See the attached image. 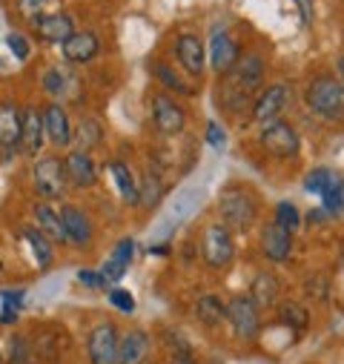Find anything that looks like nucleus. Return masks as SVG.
Returning a JSON list of instances; mask_svg holds the SVG:
<instances>
[{
	"label": "nucleus",
	"mask_w": 344,
	"mask_h": 364,
	"mask_svg": "<svg viewBox=\"0 0 344 364\" xmlns=\"http://www.w3.org/2000/svg\"><path fill=\"white\" fill-rule=\"evenodd\" d=\"M287 107H290V86L287 83H270V86H264L262 92H258L249 121L258 124V127H270V124L281 121Z\"/></svg>",
	"instance_id": "6e6552de"
},
{
	"label": "nucleus",
	"mask_w": 344,
	"mask_h": 364,
	"mask_svg": "<svg viewBox=\"0 0 344 364\" xmlns=\"http://www.w3.org/2000/svg\"><path fill=\"white\" fill-rule=\"evenodd\" d=\"M21 112L15 101H0V155L6 161L21 152Z\"/></svg>",
	"instance_id": "4468645a"
},
{
	"label": "nucleus",
	"mask_w": 344,
	"mask_h": 364,
	"mask_svg": "<svg viewBox=\"0 0 344 364\" xmlns=\"http://www.w3.org/2000/svg\"><path fill=\"white\" fill-rule=\"evenodd\" d=\"M169 364H198V361H195L193 347H184V350H172L169 353Z\"/></svg>",
	"instance_id": "37998d69"
},
{
	"label": "nucleus",
	"mask_w": 344,
	"mask_h": 364,
	"mask_svg": "<svg viewBox=\"0 0 344 364\" xmlns=\"http://www.w3.org/2000/svg\"><path fill=\"white\" fill-rule=\"evenodd\" d=\"M107 169H109V175H112V181H115V190L121 193V198H124L129 207H138V178H135L132 166H129L127 161L112 158V161L107 164Z\"/></svg>",
	"instance_id": "a878e982"
},
{
	"label": "nucleus",
	"mask_w": 344,
	"mask_h": 364,
	"mask_svg": "<svg viewBox=\"0 0 344 364\" xmlns=\"http://www.w3.org/2000/svg\"><path fill=\"white\" fill-rule=\"evenodd\" d=\"M176 58L187 75H201L207 66V46L195 32H184L176 38Z\"/></svg>",
	"instance_id": "6ab92c4d"
},
{
	"label": "nucleus",
	"mask_w": 344,
	"mask_h": 364,
	"mask_svg": "<svg viewBox=\"0 0 344 364\" xmlns=\"http://www.w3.org/2000/svg\"><path fill=\"white\" fill-rule=\"evenodd\" d=\"M296 4H299V9H301L304 23H313V6H310V0H296Z\"/></svg>",
	"instance_id": "49530a36"
},
{
	"label": "nucleus",
	"mask_w": 344,
	"mask_h": 364,
	"mask_svg": "<svg viewBox=\"0 0 344 364\" xmlns=\"http://www.w3.org/2000/svg\"><path fill=\"white\" fill-rule=\"evenodd\" d=\"M304 104L321 121H341L344 118V83L330 72H316L304 83Z\"/></svg>",
	"instance_id": "f257e3e1"
},
{
	"label": "nucleus",
	"mask_w": 344,
	"mask_h": 364,
	"mask_svg": "<svg viewBox=\"0 0 344 364\" xmlns=\"http://www.w3.org/2000/svg\"><path fill=\"white\" fill-rule=\"evenodd\" d=\"M18 6H21V15L29 23H35V21L46 18V15L60 12V0H18Z\"/></svg>",
	"instance_id": "c9c22d12"
},
{
	"label": "nucleus",
	"mask_w": 344,
	"mask_h": 364,
	"mask_svg": "<svg viewBox=\"0 0 344 364\" xmlns=\"http://www.w3.org/2000/svg\"><path fill=\"white\" fill-rule=\"evenodd\" d=\"M60 218H63V232H66V244L86 250L95 238V224L90 218V213L75 207V204H60Z\"/></svg>",
	"instance_id": "f8f14e48"
},
{
	"label": "nucleus",
	"mask_w": 344,
	"mask_h": 364,
	"mask_svg": "<svg viewBox=\"0 0 344 364\" xmlns=\"http://www.w3.org/2000/svg\"><path fill=\"white\" fill-rule=\"evenodd\" d=\"M43 132H46V141L55 149H66L75 141V129L69 124V112L58 101H49L43 107Z\"/></svg>",
	"instance_id": "2eb2a0df"
},
{
	"label": "nucleus",
	"mask_w": 344,
	"mask_h": 364,
	"mask_svg": "<svg viewBox=\"0 0 344 364\" xmlns=\"http://www.w3.org/2000/svg\"><path fill=\"white\" fill-rule=\"evenodd\" d=\"M149 112H152L155 129L161 135H166V138H176V135H181L187 129V109L176 95L155 92L149 98Z\"/></svg>",
	"instance_id": "423d86ee"
},
{
	"label": "nucleus",
	"mask_w": 344,
	"mask_h": 364,
	"mask_svg": "<svg viewBox=\"0 0 344 364\" xmlns=\"http://www.w3.org/2000/svg\"><path fill=\"white\" fill-rule=\"evenodd\" d=\"M121 330L112 321H98L86 333V361L90 364H115L118 361Z\"/></svg>",
	"instance_id": "1a4fd4ad"
},
{
	"label": "nucleus",
	"mask_w": 344,
	"mask_h": 364,
	"mask_svg": "<svg viewBox=\"0 0 344 364\" xmlns=\"http://www.w3.org/2000/svg\"><path fill=\"white\" fill-rule=\"evenodd\" d=\"M207 141H210V146H224V141H227L224 129H221L215 121H210V124H207Z\"/></svg>",
	"instance_id": "c03bdc74"
},
{
	"label": "nucleus",
	"mask_w": 344,
	"mask_h": 364,
	"mask_svg": "<svg viewBox=\"0 0 344 364\" xmlns=\"http://www.w3.org/2000/svg\"><path fill=\"white\" fill-rule=\"evenodd\" d=\"M32 215H35V227H38V230L52 241V244H66L60 207H55L52 201H41V204H35Z\"/></svg>",
	"instance_id": "393cba45"
},
{
	"label": "nucleus",
	"mask_w": 344,
	"mask_h": 364,
	"mask_svg": "<svg viewBox=\"0 0 344 364\" xmlns=\"http://www.w3.org/2000/svg\"><path fill=\"white\" fill-rule=\"evenodd\" d=\"M149 364H152V361H149Z\"/></svg>",
	"instance_id": "8fccbe9b"
},
{
	"label": "nucleus",
	"mask_w": 344,
	"mask_h": 364,
	"mask_svg": "<svg viewBox=\"0 0 344 364\" xmlns=\"http://www.w3.org/2000/svg\"><path fill=\"white\" fill-rule=\"evenodd\" d=\"M255 98H258V95L244 92V89L232 86V83H230V80H224V77L218 80L215 101H218L221 112H224L227 118H232V121H241L244 115L249 118V115H252V104H255Z\"/></svg>",
	"instance_id": "dca6fc26"
},
{
	"label": "nucleus",
	"mask_w": 344,
	"mask_h": 364,
	"mask_svg": "<svg viewBox=\"0 0 344 364\" xmlns=\"http://www.w3.org/2000/svg\"><path fill=\"white\" fill-rule=\"evenodd\" d=\"M104 141V127L95 121V118H83L80 124H77V129H75V149H83V152H90V149H95L98 144Z\"/></svg>",
	"instance_id": "f704fd0d"
},
{
	"label": "nucleus",
	"mask_w": 344,
	"mask_h": 364,
	"mask_svg": "<svg viewBox=\"0 0 344 364\" xmlns=\"http://www.w3.org/2000/svg\"><path fill=\"white\" fill-rule=\"evenodd\" d=\"M335 72H338V80L344 83V52L335 58Z\"/></svg>",
	"instance_id": "de8ad7c7"
},
{
	"label": "nucleus",
	"mask_w": 344,
	"mask_h": 364,
	"mask_svg": "<svg viewBox=\"0 0 344 364\" xmlns=\"http://www.w3.org/2000/svg\"><path fill=\"white\" fill-rule=\"evenodd\" d=\"M333 175H335V172H333L330 166H316V169H310L307 178H304V193H310V196H321L324 187L330 184V178H333Z\"/></svg>",
	"instance_id": "4c0bfd02"
},
{
	"label": "nucleus",
	"mask_w": 344,
	"mask_h": 364,
	"mask_svg": "<svg viewBox=\"0 0 344 364\" xmlns=\"http://www.w3.org/2000/svg\"><path fill=\"white\" fill-rule=\"evenodd\" d=\"M218 215L232 232H249L258 221V198L244 184H230L218 196Z\"/></svg>",
	"instance_id": "f03ea898"
},
{
	"label": "nucleus",
	"mask_w": 344,
	"mask_h": 364,
	"mask_svg": "<svg viewBox=\"0 0 344 364\" xmlns=\"http://www.w3.org/2000/svg\"><path fill=\"white\" fill-rule=\"evenodd\" d=\"M32 29H35V38L43 41V43H63L75 32V23L66 12H55V15H46V18L35 21Z\"/></svg>",
	"instance_id": "b1692460"
},
{
	"label": "nucleus",
	"mask_w": 344,
	"mask_h": 364,
	"mask_svg": "<svg viewBox=\"0 0 344 364\" xmlns=\"http://www.w3.org/2000/svg\"><path fill=\"white\" fill-rule=\"evenodd\" d=\"M6 364H38L32 338L26 333H12V338L6 341Z\"/></svg>",
	"instance_id": "473e14b6"
},
{
	"label": "nucleus",
	"mask_w": 344,
	"mask_h": 364,
	"mask_svg": "<svg viewBox=\"0 0 344 364\" xmlns=\"http://www.w3.org/2000/svg\"><path fill=\"white\" fill-rule=\"evenodd\" d=\"M109 304L115 307V310H121V313H135V299H132V293L129 290H124V287H109Z\"/></svg>",
	"instance_id": "ea45409f"
},
{
	"label": "nucleus",
	"mask_w": 344,
	"mask_h": 364,
	"mask_svg": "<svg viewBox=\"0 0 344 364\" xmlns=\"http://www.w3.org/2000/svg\"><path fill=\"white\" fill-rule=\"evenodd\" d=\"M247 296H249L258 307H262V313L279 307V304H281V282H279V276H276V272H270V269H262V272H258V276L249 282Z\"/></svg>",
	"instance_id": "4be33fe9"
},
{
	"label": "nucleus",
	"mask_w": 344,
	"mask_h": 364,
	"mask_svg": "<svg viewBox=\"0 0 344 364\" xmlns=\"http://www.w3.org/2000/svg\"><path fill=\"white\" fill-rule=\"evenodd\" d=\"M0 364H6V341L0 338Z\"/></svg>",
	"instance_id": "09e8293b"
},
{
	"label": "nucleus",
	"mask_w": 344,
	"mask_h": 364,
	"mask_svg": "<svg viewBox=\"0 0 344 364\" xmlns=\"http://www.w3.org/2000/svg\"><path fill=\"white\" fill-rule=\"evenodd\" d=\"M227 324L241 344H249L262 336V327H264L262 307H258L247 293H235L227 299Z\"/></svg>",
	"instance_id": "20e7f679"
},
{
	"label": "nucleus",
	"mask_w": 344,
	"mask_h": 364,
	"mask_svg": "<svg viewBox=\"0 0 344 364\" xmlns=\"http://www.w3.org/2000/svg\"><path fill=\"white\" fill-rule=\"evenodd\" d=\"M63 166H66L69 187H75V190H92L98 184V166H95V161H92L90 152L69 149L63 155Z\"/></svg>",
	"instance_id": "ddd939ff"
},
{
	"label": "nucleus",
	"mask_w": 344,
	"mask_h": 364,
	"mask_svg": "<svg viewBox=\"0 0 344 364\" xmlns=\"http://www.w3.org/2000/svg\"><path fill=\"white\" fill-rule=\"evenodd\" d=\"M276 316H279V324L290 327L293 333H304V330L310 327V313H307V307L299 304V301H281V304L276 307Z\"/></svg>",
	"instance_id": "7c9ffc66"
},
{
	"label": "nucleus",
	"mask_w": 344,
	"mask_h": 364,
	"mask_svg": "<svg viewBox=\"0 0 344 364\" xmlns=\"http://www.w3.org/2000/svg\"><path fill=\"white\" fill-rule=\"evenodd\" d=\"M32 187L43 201H55L63 198L69 190V178H66V166L63 158L58 155H43L35 169H32Z\"/></svg>",
	"instance_id": "39448f33"
},
{
	"label": "nucleus",
	"mask_w": 344,
	"mask_h": 364,
	"mask_svg": "<svg viewBox=\"0 0 344 364\" xmlns=\"http://www.w3.org/2000/svg\"><path fill=\"white\" fill-rule=\"evenodd\" d=\"M77 282L86 284V287H101V290L107 287V282L101 279V272H98V269H80V272H77Z\"/></svg>",
	"instance_id": "79ce46f5"
},
{
	"label": "nucleus",
	"mask_w": 344,
	"mask_h": 364,
	"mask_svg": "<svg viewBox=\"0 0 344 364\" xmlns=\"http://www.w3.org/2000/svg\"><path fill=\"white\" fill-rule=\"evenodd\" d=\"M21 304H23V290H6L4 293V310H21Z\"/></svg>",
	"instance_id": "a18cd8bd"
},
{
	"label": "nucleus",
	"mask_w": 344,
	"mask_h": 364,
	"mask_svg": "<svg viewBox=\"0 0 344 364\" xmlns=\"http://www.w3.org/2000/svg\"><path fill=\"white\" fill-rule=\"evenodd\" d=\"M60 52H63V58L69 60V63H90L98 52H101V41H98V35L95 32H90V29H75L63 43H60Z\"/></svg>",
	"instance_id": "412c9836"
},
{
	"label": "nucleus",
	"mask_w": 344,
	"mask_h": 364,
	"mask_svg": "<svg viewBox=\"0 0 344 364\" xmlns=\"http://www.w3.org/2000/svg\"><path fill=\"white\" fill-rule=\"evenodd\" d=\"M132 255H135V241H132V238H121V241L115 244L112 255H109V258L104 261V267L98 269L101 279L107 282V287L115 284V282H121V279L127 276V269H129V264H132Z\"/></svg>",
	"instance_id": "5701e85b"
},
{
	"label": "nucleus",
	"mask_w": 344,
	"mask_h": 364,
	"mask_svg": "<svg viewBox=\"0 0 344 364\" xmlns=\"http://www.w3.org/2000/svg\"><path fill=\"white\" fill-rule=\"evenodd\" d=\"M166 196V184L155 169H144V175L138 178V207L144 210H155Z\"/></svg>",
	"instance_id": "cd10ccee"
},
{
	"label": "nucleus",
	"mask_w": 344,
	"mask_h": 364,
	"mask_svg": "<svg viewBox=\"0 0 344 364\" xmlns=\"http://www.w3.org/2000/svg\"><path fill=\"white\" fill-rule=\"evenodd\" d=\"M198 252L210 269H227L235 258V238L232 230L221 221H210L198 235Z\"/></svg>",
	"instance_id": "7ed1b4c3"
},
{
	"label": "nucleus",
	"mask_w": 344,
	"mask_h": 364,
	"mask_svg": "<svg viewBox=\"0 0 344 364\" xmlns=\"http://www.w3.org/2000/svg\"><path fill=\"white\" fill-rule=\"evenodd\" d=\"M23 241L29 244V252H32L38 269L52 267V261H55V244L38 227H23Z\"/></svg>",
	"instance_id": "c756f323"
},
{
	"label": "nucleus",
	"mask_w": 344,
	"mask_h": 364,
	"mask_svg": "<svg viewBox=\"0 0 344 364\" xmlns=\"http://www.w3.org/2000/svg\"><path fill=\"white\" fill-rule=\"evenodd\" d=\"M41 89L46 95H52V98H63L66 95V77H63V72L58 66L46 69L43 77H41Z\"/></svg>",
	"instance_id": "58836bf2"
},
{
	"label": "nucleus",
	"mask_w": 344,
	"mask_h": 364,
	"mask_svg": "<svg viewBox=\"0 0 344 364\" xmlns=\"http://www.w3.org/2000/svg\"><path fill=\"white\" fill-rule=\"evenodd\" d=\"M149 69H152V75H155V80L161 83V89H166V92L169 95H184V98H190L193 92H195V89L176 72V69H172L169 63H163V60H152L149 63Z\"/></svg>",
	"instance_id": "c85d7f7f"
},
{
	"label": "nucleus",
	"mask_w": 344,
	"mask_h": 364,
	"mask_svg": "<svg viewBox=\"0 0 344 364\" xmlns=\"http://www.w3.org/2000/svg\"><path fill=\"white\" fill-rule=\"evenodd\" d=\"M29 338H32L35 355H38L41 361H58V358H60V344H58V330H55V327H41V330H35Z\"/></svg>",
	"instance_id": "2f4dec72"
},
{
	"label": "nucleus",
	"mask_w": 344,
	"mask_h": 364,
	"mask_svg": "<svg viewBox=\"0 0 344 364\" xmlns=\"http://www.w3.org/2000/svg\"><path fill=\"white\" fill-rule=\"evenodd\" d=\"M6 46H9V52H12L18 60H26V58H29V41H26L21 32H12V35L6 38Z\"/></svg>",
	"instance_id": "a19ab883"
},
{
	"label": "nucleus",
	"mask_w": 344,
	"mask_h": 364,
	"mask_svg": "<svg viewBox=\"0 0 344 364\" xmlns=\"http://www.w3.org/2000/svg\"><path fill=\"white\" fill-rule=\"evenodd\" d=\"M262 255L273 264H287L293 258V232L276 221H267L262 227Z\"/></svg>",
	"instance_id": "f3484780"
},
{
	"label": "nucleus",
	"mask_w": 344,
	"mask_h": 364,
	"mask_svg": "<svg viewBox=\"0 0 344 364\" xmlns=\"http://www.w3.org/2000/svg\"><path fill=\"white\" fill-rule=\"evenodd\" d=\"M195 318L207 330H218L227 324V301H221L215 293H204L195 301Z\"/></svg>",
	"instance_id": "bb28decb"
},
{
	"label": "nucleus",
	"mask_w": 344,
	"mask_h": 364,
	"mask_svg": "<svg viewBox=\"0 0 344 364\" xmlns=\"http://www.w3.org/2000/svg\"><path fill=\"white\" fill-rule=\"evenodd\" d=\"M152 353V336L144 327H129L127 333H121V344H118V361L115 364H146Z\"/></svg>",
	"instance_id": "a211bd4d"
},
{
	"label": "nucleus",
	"mask_w": 344,
	"mask_h": 364,
	"mask_svg": "<svg viewBox=\"0 0 344 364\" xmlns=\"http://www.w3.org/2000/svg\"><path fill=\"white\" fill-rule=\"evenodd\" d=\"M46 132H43V109L38 107H23L21 112V152L26 158H35L43 149Z\"/></svg>",
	"instance_id": "aec40b11"
},
{
	"label": "nucleus",
	"mask_w": 344,
	"mask_h": 364,
	"mask_svg": "<svg viewBox=\"0 0 344 364\" xmlns=\"http://www.w3.org/2000/svg\"><path fill=\"white\" fill-rule=\"evenodd\" d=\"M264 75H267V60L262 52H244L238 58V63L232 66V72L224 75V80H230L232 86L244 89V92L258 95L264 89Z\"/></svg>",
	"instance_id": "9d476101"
},
{
	"label": "nucleus",
	"mask_w": 344,
	"mask_h": 364,
	"mask_svg": "<svg viewBox=\"0 0 344 364\" xmlns=\"http://www.w3.org/2000/svg\"><path fill=\"white\" fill-rule=\"evenodd\" d=\"M258 144L262 149L270 155V158H279V161H287V158H296L301 152V135L299 129L290 124V121H276L270 127H262V135H258Z\"/></svg>",
	"instance_id": "0eeeda50"
},
{
	"label": "nucleus",
	"mask_w": 344,
	"mask_h": 364,
	"mask_svg": "<svg viewBox=\"0 0 344 364\" xmlns=\"http://www.w3.org/2000/svg\"><path fill=\"white\" fill-rule=\"evenodd\" d=\"M273 221H276L279 227L296 232V230L301 227V213H299V207H296L293 201H279V204H276V213H273Z\"/></svg>",
	"instance_id": "e433bc0d"
},
{
	"label": "nucleus",
	"mask_w": 344,
	"mask_h": 364,
	"mask_svg": "<svg viewBox=\"0 0 344 364\" xmlns=\"http://www.w3.org/2000/svg\"><path fill=\"white\" fill-rule=\"evenodd\" d=\"M241 55H244V52H241L238 41L232 38V32H230L227 26H221V29L213 32L210 49H207V60H210V66H213V72H215L218 77H224L227 72H232V66L238 63Z\"/></svg>",
	"instance_id": "9b49d317"
},
{
	"label": "nucleus",
	"mask_w": 344,
	"mask_h": 364,
	"mask_svg": "<svg viewBox=\"0 0 344 364\" xmlns=\"http://www.w3.org/2000/svg\"><path fill=\"white\" fill-rule=\"evenodd\" d=\"M318 198H321V207H324L327 215H341L344 213V178L338 172L330 178V184L324 187V193Z\"/></svg>",
	"instance_id": "72a5a7b5"
}]
</instances>
